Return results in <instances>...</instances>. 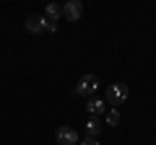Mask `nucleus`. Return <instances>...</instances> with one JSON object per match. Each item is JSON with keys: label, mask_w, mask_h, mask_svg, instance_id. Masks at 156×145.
I'll return each instance as SVG.
<instances>
[{"label": "nucleus", "mask_w": 156, "mask_h": 145, "mask_svg": "<svg viewBox=\"0 0 156 145\" xmlns=\"http://www.w3.org/2000/svg\"><path fill=\"white\" fill-rule=\"evenodd\" d=\"M60 16H62V8L57 5V3H47V8H44V18H50V21H57Z\"/></svg>", "instance_id": "nucleus-8"}, {"label": "nucleus", "mask_w": 156, "mask_h": 145, "mask_svg": "<svg viewBox=\"0 0 156 145\" xmlns=\"http://www.w3.org/2000/svg\"><path fill=\"white\" fill-rule=\"evenodd\" d=\"M107 124H112V127L120 124V109H115V106L109 109V114H107Z\"/></svg>", "instance_id": "nucleus-9"}, {"label": "nucleus", "mask_w": 156, "mask_h": 145, "mask_svg": "<svg viewBox=\"0 0 156 145\" xmlns=\"http://www.w3.org/2000/svg\"><path fill=\"white\" fill-rule=\"evenodd\" d=\"M55 137H57V145H78L81 140H78V132L73 127H57V132H55Z\"/></svg>", "instance_id": "nucleus-3"}, {"label": "nucleus", "mask_w": 156, "mask_h": 145, "mask_svg": "<svg viewBox=\"0 0 156 145\" xmlns=\"http://www.w3.org/2000/svg\"><path fill=\"white\" fill-rule=\"evenodd\" d=\"M128 93H130L128 83H112L109 88H107V96H104V101H107L109 106H115V109H120V104H125Z\"/></svg>", "instance_id": "nucleus-1"}, {"label": "nucleus", "mask_w": 156, "mask_h": 145, "mask_svg": "<svg viewBox=\"0 0 156 145\" xmlns=\"http://www.w3.org/2000/svg\"><path fill=\"white\" fill-rule=\"evenodd\" d=\"M86 112H89L91 117H101V114L107 112V101L104 99H96V96H89V101H86Z\"/></svg>", "instance_id": "nucleus-5"}, {"label": "nucleus", "mask_w": 156, "mask_h": 145, "mask_svg": "<svg viewBox=\"0 0 156 145\" xmlns=\"http://www.w3.org/2000/svg\"><path fill=\"white\" fill-rule=\"evenodd\" d=\"M44 31H57V21H50V18H44Z\"/></svg>", "instance_id": "nucleus-10"}, {"label": "nucleus", "mask_w": 156, "mask_h": 145, "mask_svg": "<svg viewBox=\"0 0 156 145\" xmlns=\"http://www.w3.org/2000/svg\"><path fill=\"white\" fill-rule=\"evenodd\" d=\"M78 145H101V143H99V137H83Z\"/></svg>", "instance_id": "nucleus-11"}, {"label": "nucleus", "mask_w": 156, "mask_h": 145, "mask_svg": "<svg viewBox=\"0 0 156 145\" xmlns=\"http://www.w3.org/2000/svg\"><path fill=\"white\" fill-rule=\"evenodd\" d=\"M83 130H86V137H99V132H101V119H99V117H89V122L83 124Z\"/></svg>", "instance_id": "nucleus-7"}, {"label": "nucleus", "mask_w": 156, "mask_h": 145, "mask_svg": "<svg viewBox=\"0 0 156 145\" xmlns=\"http://www.w3.org/2000/svg\"><path fill=\"white\" fill-rule=\"evenodd\" d=\"M96 91H99V78H96L94 72L81 75V80H78V86H76V93L78 96H94Z\"/></svg>", "instance_id": "nucleus-2"}, {"label": "nucleus", "mask_w": 156, "mask_h": 145, "mask_svg": "<svg viewBox=\"0 0 156 145\" xmlns=\"http://www.w3.org/2000/svg\"><path fill=\"white\" fill-rule=\"evenodd\" d=\"M62 16L68 21H81V16H83V3L81 0H68L65 5H62Z\"/></svg>", "instance_id": "nucleus-4"}, {"label": "nucleus", "mask_w": 156, "mask_h": 145, "mask_svg": "<svg viewBox=\"0 0 156 145\" xmlns=\"http://www.w3.org/2000/svg\"><path fill=\"white\" fill-rule=\"evenodd\" d=\"M23 26H26L29 34H42L44 31V16H29Z\"/></svg>", "instance_id": "nucleus-6"}]
</instances>
